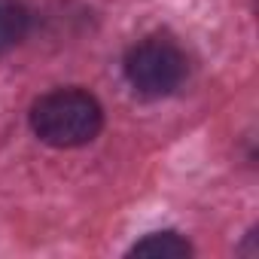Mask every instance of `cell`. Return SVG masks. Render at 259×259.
I'll return each mask as SVG.
<instances>
[{"label": "cell", "instance_id": "obj_1", "mask_svg": "<svg viewBox=\"0 0 259 259\" xmlns=\"http://www.w3.org/2000/svg\"><path fill=\"white\" fill-rule=\"evenodd\" d=\"M31 128L43 144L55 150H73L98 138L104 128V110L98 98L82 89H55L34 101Z\"/></svg>", "mask_w": 259, "mask_h": 259}, {"label": "cell", "instance_id": "obj_2", "mask_svg": "<svg viewBox=\"0 0 259 259\" xmlns=\"http://www.w3.org/2000/svg\"><path fill=\"white\" fill-rule=\"evenodd\" d=\"M125 79L144 98H165L186 79V55L168 37H144L125 52Z\"/></svg>", "mask_w": 259, "mask_h": 259}, {"label": "cell", "instance_id": "obj_3", "mask_svg": "<svg viewBox=\"0 0 259 259\" xmlns=\"http://www.w3.org/2000/svg\"><path fill=\"white\" fill-rule=\"evenodd\" d=\"M31 28V13L22 0H0V52L25 40Z\"/></svg>", "mask_w": 259, "mask_h": 259}, {"label": "cell", "instance_id": "obj_4", "mask_svg": "<svg viewBox=\"0 0 259 259\" xmlns=\"http://www.w3.org/2000/svg\"><path fill=\"white\" fill-rule=\"evenodd\" d=\"M189 253H192L189 241H183L177 232H156L132 247V256H153V259H183Z\"/></svg>", "mask_w": 259, "mask_h": 259}]
</instances>
